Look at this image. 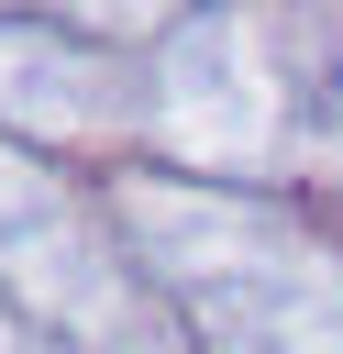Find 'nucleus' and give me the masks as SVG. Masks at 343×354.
I'll list each match as a JSON object with an SVG mask.
<instances>
[]
</instances>
